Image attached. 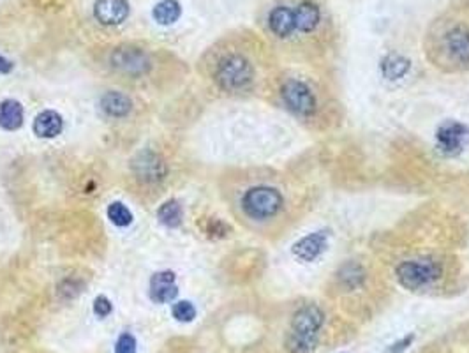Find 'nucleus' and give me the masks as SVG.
<instances>
[{
  "label": "nucleus",
  "mask_w": 469,
  "mask_h": 353,
  "mask_svg": "<svg viewBox=\"0 0 469 353\" xmlns=\"http://www.w3.org/2000/svg\"><path fill=\"white\" fill-rule=\"evenodd\" d=\"M79 292V285H76L75 281H65L64 285L60 286V295H64L65 298H72L75 295H78Z\"/></svg>",
  "instance_id": "obj_26"
},
{
  "label": "nucleus",
  "mask_w": 469,
  "mask_h": 353,
  "mask_svg": "<svg viewBox=\"0 0 469 353\" xmlns=\"http://www.w3.org/2000/svg\"><path fill=\"white\" fill-rule=\"evenodd\" d=\"M281 94L286 107L300 117H309V115L314 114L316 97L305 83L298 82V80H289L282 85Z\"/></svg>",
  "instance_id": "obj_5"
},
{
  "label": "nucleus",
  "mask_w": 469,
  "mask_h": 353,
  "mask_svg": "<svg viewBox=\"0 0 469 353\" xmlns=\"http://www.w3.org/2000/svg\"><path fill=\"white\" fill-rule=\"evenodd\" d=\"M23 124V107L14 99L0 103V127L6 131L20 129Z\"/></svg>",
  "instance_id": "obj_17"
},
{
  "label": "nucleus",
  "mask_w": 469,
  "mask_h": 353,
  "mask_svg": "<svg viewBox=\"0 0 469 353\" xmlns=\"http://www.w3.org/2000/svg\"><path fill=\"white\" fill-rule=\"evenodd\" d=\"M64 129V120L57 112H41L34 120V133L39 138H55Z\"/></svg>",
  "instance_id": "obj_16"
},
{
  "label": "nucleus",
  "mask_w": 469,
  "mask_h": 353,
  "mask_svg": "<svg viewBox=\"0 0 469 353\" xmlns=\"http://www.w3.org/2000/svg\"><path fill=\"white\" fill-rule=\"evenodd\" d=\"M134 168H136V173L140 175L141 180L147 182L161 180L166 173V166L162 159L158 154H152V152L141 154L138 158V163H134Z\"/></svg>",
  "instance_id": "obj_12"
},
{
  "label": "nucleus",
  "mask_w": 469,
  "mask_h": 353,
  "mask_svg": "<svg viewBox=\"0 0 469 353\" xmlns=\"http://www.w3.org/2000/svg\"><path fill=\"white\" fill-rule=\"evenodd\" d=\"M363 278H365V272L362 271L360 265H355V264L346 265V267L343 268V276H341L343 283H346V285H350V286H358L360 283L363 281Z\"/></svg>",
  "instance_id": "obj_23"
},
{
  "label": "nucleus",
  "mask_w": 469,
  "mask_h": 353,
  "mask_svg": "<svg viewBox=\"0 0 469 353\" xmlns=\"http://www.w3.org/2000/svg\"><path fill=\"white\" fill-rule=\"evenodd\" d=\"M35 2H38V4H45V6H50V4H55V6H57V4H59L60 0H35Z\"/></svg>",
  "instance_id": "obj_30"
},
{
  "label": "nucleus",
  "mask_w": 469,
  "mask_h": 353,
  "mask_svg": "<svg viewBox=\"0 0 469 353\" xmlns=\"http://www.w3.org/2000/svg\"><path fill=\"white\" fill-rule=\"evenodd\" d=\"M111 309H114L111 308V302L108 300L104 295H99V297L94 300V313H96L97 316H101V318H106L111 313Z\"/></svg>",
  "instance_id": "obj_25"
},
{
  "label": "nucleus",
  "mask_w": 469,
  "mask_h": 353,
  "mask_svg": "<svg viewBox=\"0 0 469 353\" xmlns=\"http://www.w3.org/2000/svg\"><path fill=\"white\" fill-rule=\"evenodd\" d=\"M97 21L103 25H120L129 14L126 0H97L94 7Z\"/></svg>",
  "instance_id": "obj_9"
},
{
  "label": "nucleus",
  "mask_w": 469,
  "mask_h": 353,
  "mask_svg": "<svg viewBox=\"0 0 469 353\" xmlns=\"http://www.w3.org/2000/svg\"><path fill=\"white\" fill-rule=\"evenodd\" d=\"M395 276L399 285L413 292L431 286L441 276V268L434 260H408L399 265Z\"/></svg>",
  "instance_id": "obj_4"
},
{
  "label": "nucleus",
  "mask_w": 469,
  "mask_h": 353,
  "mask_svg": "<svg viewBox=\"0 0 469 353\" xmlns=\"http://www.w3.org/2000/svg\"><path fill=\"white\" fill-rule=\"evenodd\" d=\"M228 228H226V224L224 223H221V221H217V219H212L209 223V235H217V237H223V235H226L224 234V232H226Z\"/></svg>",
  "instance_id": "obj_27"
},
{
  "label": "nucleus",
  "mask_w": 469,
  "mask_h": 353,
  "mask_svg": "<svg viewBox=\"0 0 469 353\" xmlns=\"http://www.w3.org/2000/svg\"><path fill=\"white\" fill-rule=\"evenodd\" d=\"M154 20L159 25H173L180 18L182 7L177 0H161L154 7Z\"/></svg>",
  "instance_id": "obj_18"
},
{
  "label": "nucleus",
  "mask_w": 469,
  "mask_h": 353,
  "mask_svg": "<svg viewBox=\"0 0 469 353\" xmlns=\"http://www.w3.org/2000/svg\"><path fill=\"white\" fill-rule=\"evenodd\" d=\"M325 322V315L314 304H307L298 309L293 316L292 330L286 340L292 353H311L316 347V336Z\"/></svg>",
  "instance_id": "obj_1"
},
{
  "label": "nucleus",
  "mask_w": 469,
  "mask_h": 353,
  "mask_svg": "<svg viewBox=\"0 0 469 353\" xmlns=\"http://www.w3.org/2000/svg\"><path fill=\"white\" fill-rule=\"evenodd\" d=\"M101 108H103V112L108 117L122 119L129 115V112L133 110V101L126 94L110 90V92H106L101 97Z\"/></svg>",
  "instance_id": "obj_15"
},
{
  "label": "nucleus",
  "mask_w": 469,
  "mask_h": 353,
  "mask_svg": "<svg viewBox=\"0 0 469 353\" xmlns=\"http://www.w3.org/2000/svg\"><path fill=\"white\" fill-rule=\"evenodd\" d=\"M319 20H321V13H319V7L316 6L311 0H305V2L298 4V7L294 9V23H297V31L309 34V32L314 31L318 27Z\"/></svg>",
  "instance_id": "obj_14"
},
{
  "label": "nucleus",
  "mask_w": 469,
  "mask_h": 353,
  "mask_svg": "<svg viewBox=\"0 0 469 353\" xmlns=\"http://www.w3.org/2000/svg\"><path fill=\"white\" fill-rule=\"evenodd\" d=\"M115 353H136V340L131 334H122L115 344Z\"/></svg>",
  "instance_id": "obj_24"
},
{
  "label": "nucleus",
  "mask_w": 469,
  "mask_h": 353,
  "mask_svg": "<svg viewBox=\"0 0 469 353\" xmlns=\"http://www.w3.org/2000/svg\"><path fill=\"white\" fill-rule=\"evenodd\" d=\"M178 290L175 285V274L168 271H162L154 274L150 279V297L152 300L165 304V302L173 300L177 297Z\"/></svg>",
  "instance_id": "obj_11"
},
{
  "label": "nucleus",
  "mask_w": 469,
  "mask_h": 353,
  "mask_svg": "<svg viewBox=\"0 0 469 353\" xmlns=\"http://www.w3.org/2000/svg\"><path fill=\"white\" fill-rule=\"evenodd\" d=\"M11 69H13V64H11L9 60H6L0 57V72H9Z\"/></svg>",
  "instance_id": "obj_29"
},
{
  "label": "nucleus",
  "mask_w": 469,
  "mask_h": 353,
  "mask_svg": "<svg viewBox=\"0 0 469 353\" xmlns=\"http://www.w3.org/2000/svg\"><path fill=\"white\" fill-rule=\"evenodd\" d=\"M172 315L178 322H192L196 318V308L189 300L177 302L172 309Z\"/></svg>",
  "instance_id": "obj_22"
},
{
  "label": "nucleus",
  "mask_w": 469,
  "mask_h": 353,
  "mask_svg": "<svg viewBox=\"0 0 469 353\" xmlns=\"http://www.w3.org/2000/svg\"><path fill=\"white\" fill-rule=\"evenodd\" d=\"M108 217H110V221L115 224V227L120 228L129 227V224L133 223V214H131V210L120 202L110 203V207H108Z\"/></svg>",
  "instance_id": "obj_21"
},
{
  "label": "nucleus",
  "mask_w": 469,
  "mask_h": 353,
  "mask_svg": "<svg viewBox=\"0 0 469 353\" xmlns=\"http://www.w3.org/2000/svg\"><path fill=\"white\" fill-rule=\"evenodd\" d=\"M253 65L242 55H228L219 62L216 71V80L219 87L226 92H242L253 83Z\"/></svg>",
  "instance_id": "obj_3"
},
{
  "label": "nucleus",
  "mask_w": 469,
  "mask_h": 353,
  "mask_svg": "<svg viewBox=\"0 0 469 353\" xmlns=\"http://www.w3.org/2000/svg\"><path fill=\"white\" fill-rule=\"evenodd\" d=\"M443 46L448 59L457 65H469V31L464 27H453L443 38Z\"/></svg>",
  "instance_id": "obj_7"
},
{
  "label": "nucleus",
  "mask_w": 469,
  "mask_h": 353,
  "mask_svg": "<svg viewBox=\"0 0 469 353\" xmlns=\"http://www.w3.org/2000/svg\"><path fill=\"white\" fill-rule=\"evenodd\" d=\"M285 207V196L270 185H254L242 195L240 209L253 221H267L279 216Z\"/></svg>",
  "instance_id": "obj_2"
},
{
  "label": "nucleus",
  "mask_w": 469,
  "mask_h": 353,
  "mask_svg": "<svg viewBox=\"0 0 469 353\" xmlns=\"http://www.w3.org/2000/svg\"><path fill=\"white\" fill-rule=\"evenodd\" d=\"M411 341H413V336H408V337H406V340H402L401 343H395L394 347L390 348V353H402V352L406 350V348L409 347Z\"/></svg>",
  "instance_id": "obj_28"
},
{
  "label": "nucleus",
  "mask_w": 469,
  "mask_h": 353,
  "mask_svg": "<svg viewBox=\"0 0 469 353\" xmlns=\"http://www.w3.org/2000/svg\"><path fill=\"white\" fill-rule=\"evenodd\" d=\"M158 217L162 224H166V227L170 228L180 227L182 217H184L182 205L177 202V200H168V202H165L161 207H159Z\"/></svg>",
  "instance_id": "obj_19"
},
{
  "label": "nucleus",
  "mask_w": 469,
  "mask_h": 353,
  "mask_svg": "<svg viewBox=\"0 0 469 353\" xmlns=\"http://www.w3.org/2000/svg\"><path fill=\"white\" fill-rule=\"evenodd\" d=\"M326 249V235L323 232H316L294 244V254L304 261H314L323 251Z\"/></svg>",
  "instance_id": "obj_13"
},
{
  "label": "nucleus",
  "mask_w": 469,
  "mask_h": 353,
  "mask_svg": "<svg viewBox=\"0 0 469 353\" xmlns=\"http://www.w3.org/2000/svg\"><path fill=\"white\" fill-rule=\"evenodd\" d=\"M468 136V127L464 124L456 122V120H448V122L443 124L438 129V145L441 148V152L445 154H457V152L463 148L464 140Z\"/></svg>",
  "instance_id": "obj_8"
},
{
  "label": "nucleus",
  "mask_w": 469,
  "mask_h": 353,
  "mask_svg": "<svg viewBox=\"0 0 469 353\" xmlns=\"http://www.w3.org/2000/svg\"><path fill=\"white\" fill-rule=\"evenodd\" d=\"M111 65L123 75L138 76L147 72L150 60H148L147 53L140 48H133V46H122L111 53Z\"/></svg>",
  "instance_id": "obj_6"
},
{
  "label": "nucleus",
  "mask_w": 469,
  "mask_h": 353,
  "mask_svg": "<svg viewBox=\"0 0 469 353\" xmlns=\"http://www.w3.org/2000/svg\"><path fill=\"white\" fill-rule=\"evenodd\" d=\"M268 27L277 38L286 39L293 36L297 31V23H294V11L289 9L288 6H277L268 14Z\"/></svg>",
  "instance_id": "obj_10"
},
{
  "label": "nucleus",
  "mask_w": 469,
  "mask_h": 353,
  "mask_svg": "<svg viewBox=\"0 0 469 353\" xmlns=\"http://www.w3.org/2000/svg\"><path fill=\"white\" fill-rule=\"evenodd\" d=\"M381 69H383V75L387 76L388 80H399L409 71V60L401 55H388L387 59L383 60Z\"/></svg>",
  "instance_id": "obj_20"
}]
</instances>
